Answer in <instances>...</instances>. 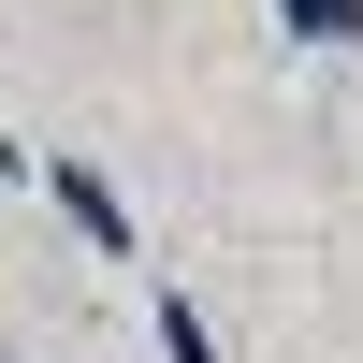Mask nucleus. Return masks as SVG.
<instances>
[{"label":"nucleus","mask_w":363,"mask_h":363,"mask_svg":"<svg viewBox=\"0 0 363 363\" xmlns=\"http://www.w3.org/2000/svg\"><path fill=\"white\" fill-rule=\"evenodd\" d=\"M160 363H218V335H203V306H174V291H160Z\"/></svg>","instance_id":"7ed1b4c3"},{"label":"nucleus","mask_w":363,"mask_h":363,"mask_svg":"<svg viewBox=\"0 0 363 363\" xmlns=\"http://www.w3.org/2000/svg\"><path fill=\"white\" fill-rule=\"evenodd\" d=\"M44 189H58V218H73V233H87L102 262H131V203H116V189H102L87 160H44Z\"/></svg>","instance_id":"f257e3e1"},{"label":"nucleus","mask_w":363,"mask_h":363,"mask_svg":"<svg viewBox=\"0 0 363 363\" xmlns=\"http://www.w3.org/2000/svg\"><path fill=\"white\" fill-rule=\"evenodd\" d=\"M277 29H291L306 58H349V44H363V0H277Z\"/></svg>","instance_id":"f03ea898"}]
</instances>
